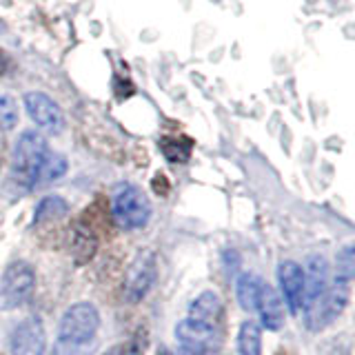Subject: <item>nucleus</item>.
Returning <instances> with one entry per match:
<instances>
[{"label":"nucleus","instance_id":"nucleus-1","mask_svg":"<svg viewBox=\"0 0 355 355\" xmlns=\"http://www.w3.org/2000/svg\"><path fill=\"white\" fill-rule=\"evenodd\" d=\"M47 140H44L38 131H25L14 147V180L25 187L33 189L40 180L42 164L49 155Z\"/></svg>","mask_w":355,"mask_h":355},{"label":"nucleus","instance_id":"nucleus-11","mask_svg":"<svg viewBox=\"0 0 355 355\" xmlns=\"http://www.w3.org/2000/svg\"><path fill=\"white\" fill-rule=\"evenodd\" d=\"M329 288V262L322 255H311L304 269V304L311 306Z\"/></svg>","mask_w":355,"mask_h":355},{"label":"nucleus","instance_id":"nucleus-4","mask_svg":"<svg viewBox=\"0 0 355 355\" xmlns=\"http://www.w3.org/2000/svg\"><path fill=\"white\" fill-rule=\"evenodd\" d=\"M158 275V262L151 251H140L136 260L129 264L125 275V297L127 302L136 304L151 291V286Z\"/></svg>","mask_w":355,"mask_h":355},{"label":"nucleus","instance_id":"nucleus-16","mask_svg":"<svg viewBox=\"0 0 355 355\" xmlns=\"http://www.w3.org/2000/svg\"><path fill=\"white\" fill-rule=\"evenodd\" d=\"M71 249L76 253V260L85 262L96 253V238L87 229H76V236L71 238Z\"/></svg>","mask_w":355,"mask_h":355},{"label":"nucleus","instance_id":"nucleus-13","mask_svg":"<svg viewBox=\"0 0 355 355\" xmlns=\"http://www.w3.org/2000/svg\"><path fill=\"white\" fill-rule=\"evenodd\" d=\"M189 318L198 320V322H205V324H220V318H222V300L218 297V293L214 291H205L200 293L193 304L191 311H189Z\"/></svg>","mask_w":355,"mask_h":355},{"label":"nucleus","instance_id":"nucleus-8","mask_svg":"<svg viewBox=\"0 0 355 355\" xmlns=\"http://www.w3.org/2000/svg\"><path fill=\"white\" fill-rule=\"evenodd\" d=\"M25 107L29 118L36 122V125L49 133H60L64 129V116L60 107L53 103L47 94L40 92H29L25 96Z\"/></svg>","mask_w":355,"mask_h":355},{"label":"nucleus","instance_id":"nucleus-19","mask_svg":"<svg viewBox=\"0 0 355 355\" xmlns=\"http://www.w3.org/2000/svg\"><path fill=\"white\" fill-rule=\"evenodd\" d=\"M18 125V103L9 94L0 92V129L11 131Z\"/></svg>","mask_w":355,"mask_h":355},{"label":"nucleus","instance_id":"nucleus-2","mask_svg":"<svg viewBox=\"0 0 355 355\" xmlns=\"http://www.w3.org/2000/svg\"><path fill=\"white\" fill-rule=\"evenodd\" d=\"M151 218V205L136 184H120L114 193V220L120 229H142Z\"/></svg>","mask_w":355,"mask_h":355},{"label":"nucleus","instance_id":"nucleus-10","mask_svg":"<svg viewBox=\"0 0 355 355\" xmlns=\"http://www.w3.org/2000/svg\"><path fill=\"white\" fill-rule=\"evenodd\" d=\"M44 329L38 320H25L11 333V355H42Z\"/></svg>","mask_w":355,"mask_h":355},{"label":"nucleus","instance_id":"nucleus-5","mask_svg":"<svg viewBox=\"0 0 355 355\" xmlns=\"http://www.w3.org/2000/svg\"><path fill=\"white\" fill-rule=\"evenodd\" d=\"M349 302V284H340L336 282L333 288H327L324 295L315 300L313 304L306 306V324L311 331H320L329 327L333 320H336L344 306Z\"/></svg>","mask_w":355,"mask_h":355},{"label":"nucleus","instance_id":"nucleus-9","mask_svg":"<svg viewBox=\"0 0 355 355\" xmlns=\"http://www.w3.org/2000/svg\"><path fill=\"white\" fill-rule=\"evenodd\" d=\"M277 277L288 309L297 313L304 306V269L293 260H286L277 266Z\"/></svg>","mask_w":355,"mask_h":355},{"label":"nucleus","instance_id":"nucleus-7","mask_svg":"<svg viewBox=\"0 0 355 355\" xmlns=\"http://www.w3.org/2000/svg\"><path fill=\"white\" fill-rule=\"evenodd\" d=\"M175 338L180 342V347L187 355H205L216 347L218 327L187 318L182 322H178Z\"/></svg>","mask_w":355,"mask_h":355},{"label":"nucleus","instance_id":"nucleus-6","mask_svg":"<svg viewBox=\"0 0 355 355\" xmlns=\"http://www.w3.org/2000/svg\"><path fill=\"white\" fill-rule=\"evenodd\" d=\"M36 286V273L27 262H14L7 266V271L3 275V304L7 309L20 306L22 302H27Z\"/></svg>","mask_w":355,"mask_h":355},{"label":"nucleus","instance_id":"nucleus-21","mask_svg":"<svg viewBox=\"0 0 355 355\" xmlns=\"http://www.w3.org/2000/svg\"><path fill=\"white\" fill-rule=\"evenodd\" d=\"M67 171V160L64 155L60 153H49L47 160L42 164V171H40V180L38 184H44V182H51L55 178H60L62 173Z\"/></svg>","mask_w":355,"mask_h":355},{"label":"nucleus","instance_id":"nucleus-24","mask_svg":"<svg viewBox=\"0 0 355 355\" xmlns=\"http://www.w3.org/2000/svg\"><path fill=\"white\" fill-rule=\"evenodd\" d=\"M105 355H122V353H120V349H114V351H109V353H105Z\"/></svg>","mask_w":355,"mask_h":355},{"label":"nucleus","instance_id":"nucleus-12","mask_svg":"<svg viewBox=\"0 0 355 355\" xmlns=\"http://www.w3.org/2000/svg\"><path fill=\"white\" fill-rule=\"evenodd\" d=\"M255 311L262 320V324L271 331H277L284 324V304L277 291L271 286L262 282L260 284V293H258V302H255Z\"/></svg>","mask_w":355,"mask_h":355},{"label":"nucleus","instance_id":"nucleus-23","mask_svg":"<svg viewBox=\"0 0 355 355\" xmlns=\"http://www.w3.org/2000/svg\"><path fill=\"white\" fill-rule=\"evenodd\" d=\"M7 67H9V58H7V53L0 49V73H5Z\"/></svg>","mask_w":355,"mask_h":355},{"label":"nucleus","instance_id":"nucleus-18","mask_svg":"<svg viewBox=\"0 0 355 355\" xmlns=\"http://www.w3.org/2000/svg\"><path fill=\"white\" fill-rule=\"evenodd\" d=\"M353 244L344 247L338 253V275H336V282L340 284H351L353 275H355V253H353Z\"/></svg>","mask_w":355,"mask_h":355},{"label":"nucleus","instance_id":"nucleus-14","mask_svg":"<svg viewBox=\"0 0 355 355\" xmlns=\"http://www.w3.org/2000/svg\"><path fill=\"white\" fill-rule=\"evenodd\" d=\"M238 349L242 355H262V331L258 322H242L238 333Z\"/></svg>","mask_w":355,"mask_h":355},{"label":"nucleus","instance_id":"nucleus-20","mask_svg":"<svg viewBox=\"0 0 355 355\" xmlns=\"http://www.w3.org/2000/svg\"><path fill=\"white\" fill-rule=\"evenodd\" d=\"M98 349L96 340H87V342H64V340H55L53 344V355H92Z\"/></svg>","mask_w":355,"mask_h":355},{"label":"nucleus","instance_id":"nucleus-3","mask_svg":"<svg viewBox=\"0 0 355 355\" xmlns=\"http://www.w3.org/2000/svg\"><path fill=\"white\" fill-rule=\"evenodd\" d=\"M98 327H100L98 309L89 302H78L64 311L60 327H58V340H64V342L96 340Z\"/></svg>","mask_w":355,"mask_h":355},{"label":"nucleus","instance_id":"nucleus-22","mask_svg":"<svg viewBox=\"0 0 355 355\" xmlns=\"http://www.w3.org/2000/svg\"><path fill=\"white\" fill-rule=\"evenodd\" d=\"M144 351H147V331L138 329L131 336L127 349H125V353H122V355H144Z\"/></svg>","mask_w":355,"mask_h":355},{"label":"nucleus","instance_id":"nucleus-17","mask_svg":"<svg viewBox=\"0 0 355 355\" xmlns=\"http://www.w3.org/2000/svg\"><path fill=\"white\" fill-rule=\"evenodd\" d=\"M64 214H67L64 200L58 198V196H49V198H42L40 205L36 207V222L53 220V218H60Z\"/></svg>","mask_w":355,"mask_h":355},{"label":"nucleus","instance_id":"nucleus-15","mask_svg":"<svg viewBox=\"0 0 355 355\" xmlns=\"http://www.w3.org/2000/svg\"><path fill=\"white\" fill-rule=\"evenodd\" d=\"M262 280L255 273H242L238 280V302L244 311H255Z\"/></svg>","mask_w":355,"mask_h":355}]
</instances>
